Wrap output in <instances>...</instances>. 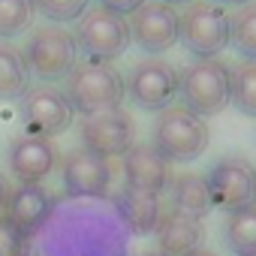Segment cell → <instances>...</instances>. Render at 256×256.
Here are the masks:
<instances>
[{
    "label": "cell",
    "mask_w": 256,
    "mask_h": 256,
    "mask_svg": "<svg viewBox=\"0 0 256 256\" xmlns=\"http://www.w3.org/2000/svg\"><path fill=\"white\" fill-rule=\"evenodd\" d=\"M130 232L106 199H60L24 238V256H130Z\"/></svg>",
    "instance_id": "1"
},
{
    "label": "cell",
    "mask_w": 256,
    "mask_h": 256,
    "mask_svg": "<svg viewBox=\"0 0 256 256\" xmlns=\"http://www.w3.org/2000/svg\"><path fill=\"white\" fill-rule=\"evenodd\" d=\"M64 82H66L64 94H66L72 112L82 118L120 108V102L126 96L124 76L106 60H78Z\"/></svg>",
    "instance_id": "2"
},
{
    "label": "cell",
    "mask_w": 256,
    "mask_h": 256,
    "mask_svg": "<svg viewBox=\"0 0 256 256\" xmlns=\"http://www.w3.org/2000/svg\"><path fill=\"white\" fill-rule=\"evenodd\" d=\"M178 96L199 118L220 114L229 106V66L217 58H196L178 72Z\"/></svg>",
    "instance_id": "3"
},
{
    "label": "cell",
    "mask_w": 256,
    "mask_h": 256,
    "mask_svg": "<svg viewBox=\"0 0 256 256\" xmlns=\"http://www.w3.org/2000/svg\"><path fill=\"white\" fill-rule=\"evenodd\" d=\"M208 139H211V130H208L205 118L187 112L184 106H169L157 114L151 145L169 163H190L205 154Z\"/></svg>",
    "instance_id": "4"
},
{
    "label": "cell",
    "mask_w": 256,
    "mask_h": 256,
    "mask_svg": "<svg viewBox=\"0 0 256 256\" xmlns=\"http://www.w3.org/2000/svg\"><path fill=\"white\" fill-rule=\"evenodd\" d=\"M30 76H36L42 84H54L64 82L72 66L78 64V48L70 30H64V24H40L36 30H30L28 46L22 52Z\"/></svg>",
    "instance_id": "5"
},
{
    "label": "cell",
    "mask_w": 256,
    "mask_h": 256,
    "mask_svg": "<svg viewBox=\"0 0 256 256\" xmlns=\"http://www.w3.org/2000/svg\"><path fill=\"white\" fill-rule=\"evenodd\" d=\"M178 40L193 58H217L229 46V12L214 0H193L178 12Z\"/></svg>",
    "instance_id": "6"
},
{
    "label": "cell",
    "mask_w": 256,
    "mask_h": 256,
    "mask_svg": "<svg viewBox=\"0 0 256 256\" xmlns=\"http://www.w3.org/2000/svg\"><path fill=\"white\" fill-rule=\"evenodd\" d=\"M76 48L84 52L88 60H106L112 64L114 58H120L130 48V24L124 16L102 10V6H90L72 30Z\"/></svg>",
    "instance_id": "7"
},
{
    "label": "cell",
    "mask_w": 256,
    "mask_h": 256,
    "mask_svg": "<svg viewBox=\"0 0 256 256\" xmlns=\"http://www.w3.org/2000/svg\"><path fill=\"white\" fill-rule=\"evenodd\" d=\"M205 184L214 208H223L226 214L256 205V166L247 157H238V154L220 157L208 169Z\"/></svg>",
    "instance_id": "8"
},
{
    "label": "cell",
    "mask_w": 256,
    "mask_h": 256,
    "mask_svg": "<svg viewBox=\"0 0 256 256\" xmlns=\"http://www.w3.org/2000/svg\"><path fill=\"white\" fill-rule=\"evenodd\" d=\"M124 84H126V96L133 100L136 108L163 112V108L175 106L178 70L163 58H145L130 70V76L124 78Z\"/></svg>",
    "instance_id": "9"
},
{
    "label": "cell",
    "mask_w": 256,
    "mask_h": 256,
    "mask_svg": "<svg viewBox=\"0 0 256 256\" xmlns=\"http://www.w3.org/2000/svg\"><path fill=\"white\" fill-rule=\"evenodd\" d=\"M22 124H24V133H34V136H60L64 130L72 126V106L66 100V94L60 88H52V84H30L28 94L22 96Z\"/></svg>",
    "instance_id": "10"
},
{
    "label": "cell",
    "mask_w": 256,
    "mask_h": 256,
    "mask_svg": "<svg viewBox=\"0 0 256 256\" xmlns=\"http://www.w3.org/2000/svg\"><path fill=\"white\" fill-rule=\"evenodd\" d=\"M78 136H82V148H88V151H94L106 160L108 157H124L136 145V124H133L130 112L112 108V112L82 118Z\"/></svg>",
    "instance_id": "11"
},
{
    "label": "cell",
    "mask_w": 256,
    "mask_h": 256,
    "mask_svg": "<svg viewBox=\"0 0 256 256\" xmlns=\"http://www.w3.org/2000/svg\"><path fill=\"white\" fill-rule=\"evenodd\" d=\"M130 42H136L145 54L160 58L178 42V10L160 0H145V4L130 12Z\"/></svg>",
    "instance_id": "12"
},
{
    "label": "cell",
    "mask_w": 256,
    "mask_h": 256,
    "mask_svg": "<svg viewBox=\"0 0 256 256\" xmlns=\"http://www.w3.org/2000/svg\"><path fill=\"white\" fill-rule=\"evenodd\" d=\"M60 178H64L66 199H108L112 166L106 157L88 148H76L64 157Z\"/></svg>",
    "instance_id": "13"
},
{
    "label": "cell",
    "mask_w": 256,
    "mask_h": 256,
    "mask_svg": "<svg viewBox=\"0 0 256 256\" xmlns=\"http://www.w3.org/2000/svg\"><path fill=\"white\" fill-rule=\"evenodd\" d=\"M6 163L18 184H42L58 166V148L46 136L22 133L10 142Z\"/></svg>",
    "instance_id": "14"
},
{
    "label": "cell",
    "mask_w": 256,
    "mask_h": 256,
    "mask_svg": "<svg viewBox=\"0 0 256 256\" xmlns=\"http://www.w3.org/2000/svg\"><path fill=\"white\" fill-rule=\"evenodd\" d=\"M172 163L163 160V154L148 142L133 145L130 151L124 154V187H133V190H145V193H166L172 184Z\"/></svg>",
    "instance_id": "15"
},
{
    "label": "cell",
    "mask_w": 256,
    "mask_h": 256,
    "mask_svg": "<svg viewBox=\"0 0 256 256\" xmlns=\"http://www.w3.org/2000/svg\"><path fill=\"white\" fill-rule=\"evenodd\" d=\"M52 208H54V196L42 184H18L10 193V205H6L4 220L22 238H30L46 223V217L52 214Z\"/></svg>",
    "instance_id": "16"
},
{
    "label": "cell",
    "mask_w": 256,
    "mask_h": 256,
    "mask_svg": "<svg viewBox=\"0 0 256 256\" xmlns=\"http://www.w3.org/2000/svg\"><path fill=\"white\" fill-rule=\"evenodd\" d=\"M154 238H157V247L163 256H190L202 247L205 241V226L202 220L184 214V211H175V208H163L160 214V223L154 229Z\"/></svg>",
    "instance_id": "17"
},
{
    "label": "cell",
    "mask_w": 256,
    "mask_h": 256,
    "mask_svg": "<svg viewBox=\"0 0 256 256\" xmlns=\"http://www.w3.org/2000/svg\"><path fill=\"white\" fill-rule=\"evenodd\" d=\"M112 205L130 235H154L160 214H163V202L157 193H145V190H133V187H124L112 199Z\"/></svg>",
    "instance_id": "18"
},
{
    "label": "cell",
    "mask_w": 256,
    "mask_h": 256,
    "mask_svg": "<svg viewBox=\"0 0 256 256\" xmlns=\"http://www.w3.org/2000/svg\"><path fill=\"white\" fill-rule=\"evenodd\" d=\"M169 196H172V208L175 211H184V214H190L196 220H205L211 214V208H214L208 184H205V175H196V172L175 175L172 184H169Z\"/></svg>",
    "instance_id": "19"
},
{
    "label": "cell",
    "mask_w": 256,
    "mask_h": 256,
    "mask_svg": "<svg viewBox=\"0 0 256 256\" xmlns=\"http://www.w3.org/2000/svg\"><path fill=\"white\" fill-rule=\"evenodd\" d=\"M30 84H34V76L22 52L10 40H0V100H22Z\"/></svg>",
    "instance_id": "20"
},
{
    "label": "cell",
    "mask_w": 256,
    "mask_h": 256,
    "mask_svg": "<svg viewBox=\"0 0 256 256\" xmlns=\"http://www.w3.org/2000/svg\"><path fill=\"white\" fill-rule=\"evenodd\" d=\"M223 244L232 256H256V205L226 214Z\"/></svg>",
    "instance_id": "21"
},
{
    "label": "cell",
    "mask_w": 256,
    "mask_h": 256,
    "mask_svg": "<svg viewBox=\"0 0 256 256\" xmlns=\"http://www.w3.org/2000/svg\"><path fill=\"white\" fill-rule=\"evenodd\" d=\"M229 102L241 114L256 118V60H244L229 70Z\"/></svg>",
    "instance_id": "22"
},
{
    "label": "cell",
    "mask_w": 256,
    "mask_h": 256,
    "mask_svg": "<svg viewBox=\"0 0 256 256\" xmlns=\"http://www.w3.org/2000/svg\"><path fill=\"white\" fill-rule=\"evenodd\" d=\"M229 46L244 60H256V4H244L229 16Z\"/></svg>",
    "instance_id": "23"
},
{
    "label": "cell",
    "mask_w": 256,
    "mask_h": 256,
    "mask_svg": "<svg viewBox=\"0 0 256 256\" xmlns=\"http://www.w3.org/2000/svg\"><path fill=\"white\" fill-rule=\"evenodd\" d=\"M36 18L34 0H0V40H16Z\"/></svg>",
    "instance_id": "24"
},
{
    "label": "cell",
    "mask_w": 256,
    "mask_h": 256,
    "mask_svg": "<svg viewBox=\"0 0 256 256\" xmlns=\"http://www.w3.org/2000/svg\"><path fill=\"white\" fill-rule=\"evenodd\" d=\"M34 6L52 24H66V22H78L90 10V0H34Z\"/></svg>",
    "instance_id": "25"
},
{
    "label": "cell",
    "mask_w": 256,
    "mask_h": 256,
    "mask_svg": "<svg viewBox=\"0 0 256 256\" xmlns=\"http://www.w3.org/2000/svg\"><path fill=\"white\" fill-rule=\"evenodd\" d=\"M0 256H24V238L0 217Z\"/></svg>",
    "instance_id": "26"
},
{
    "label": "cell",
    "mask_w": 256,
    "mask_h": 256,
    "mask_svg": "<svg viewBox=\"0 0 256 256\" xmlns=\"http://www.w3.org/2000/svg\"><path fill=\"white\" fill-rule=\"evenodd\" d=\"M142 4H145V0H96V6L112 10V12H118V16H130V12H136Z\"/></svg>",
    "instance_id": "27"
},
{
    "label": "cell",
    "mask_w": 256,
    "mask_h": 256,
    "mask_svg": "<svg viewBox=\"0 0 256 256\" xmlns=\"http://www.w3.org/2000/svg\"><path fill=\"white\" fill-rule=\"evenodd\" d=\"M10 193H12V184H10V178L0 172V217L6 214V205H10Z\"/></svg>",
    "instance_id": "28"
},
{
    "label": "cell",
    "mask_w": 256,
    "mask_h": 256,
    "mask_svg": "<svg viewBox=\"0 0 256 256\" xmlns=\"http://www.w3.org/2000/svg\"><path fill=\"white\" fill-rule=\"evenodd\" d=\"M220 6H244V4H253V0H214Z\"/></svg>",
    "instance_id": "29"
},
{
    "label": "cell",
    "mask_w": 256,
    "mask_h": 256,
    "mask_svg": "<svg viewBox=\"0 0 256 256\" xmlns=\"http://www.w3.org/2000/svg\"><path fill=\"white\" fill-rule=\"evenodd\" d=\"M160 4H169V6H187V4H193V0H160Z\"/></svg>",
    "instance_id": "30"
},
{
    "label": "cell",
    "mask_w": 256,
    "mask_h": 256,
    "mask_svg": "<svg viewBox=\"0 0 256 256\" xmlns=\"http://www.w3.org/2000/svg\"><path fill=\"white\" fill-rule=\"evenodd\" d=\"M190 256H217V253H214V250H205V247H199V250H196V253H190Z\"/></svg>",
    "instance_id": "31"
},
{
    "label": "cell",
    "mask_w": 256,
    "mask_h": 256,
    "mask_svg": "<svg viewBox=\"0 0 256 256\" xmlns=\"http://www.w3.org/2000/svg\"><path fill=\"white\" fill-rule=\"evenodd\" d=\"M136 256H163V253H160V250H139Z\"/></svg>",
    "instance_id": "32"
}]
</instances>
